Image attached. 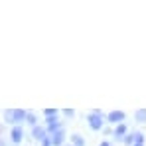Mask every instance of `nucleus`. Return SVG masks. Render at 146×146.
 <instances>
[{
  "label": "nucleus",
  "instance_id": "1",
  "mask_svg": "<svg viewBox=\"0 0 146 146\" xmlns=\"http://www.w3.org/2000/svg\"><path fill=\"white\" fill-rule=\"evenodd\" d=\"M26 117H28V111L24 109H6L2 113L4 122H8L12 126H22V122H26Z\"/></svg>",
  "mask_w": 146,
  "mask_h": 146
},
{
  "label": "nucleus",
  "instance_id": "2",
  "mask_svg": "<svg viewBox=\"0 0 146 146\" xmlns=\"http://www.w3.org/2000/svg\"><path fill=\"white\" fill-rule=\"evenodd\" d=\"M87 124H89V128H91V130H95V132L105 130V124H107V115H105L103 111L95 109V111H91V113L87 115Z\"/></svg>",
  "mask_w": 146,
  "mask_h": 146
},
{
  "label": "nucleus",
  "instance_id": "3",
  "mask_svg": "<svg viewBox=\"0 0 146 146\" xmlns=\"http://www.w3.org/2000/svg\"><path fill=\"white\" fill-rule=\"evenodd\" d=\"M124 121H126V113L124 111H111V113H107V122L113 124V126L122 124Z\"/></svg>",
  "mask_w": 146,
  "mask_h": 146
},
{
  "label": "nucleus",
  "instance_id": "4",
  "mask_svg": "<svg viewBox=\"0 0 146 146\" xmlns=\"http://www.w3.org/2000/svg\"><path fill=\"white\" fill-rule=\"evenodd\" d=\"M46 130H48V134H53V132H57V130H61L63 128V124L61 121L57 119V117H53V119H46Z\"/></svg>",
  "mask_w": 146,
  "mask_h": 146
},
{
  "label": "nucleus",
  "instance_id": "5",
  "mask_svg": "<svg viewBox=\"0 0 146 146\" xmlns=\"http://www.w3.org/2000/svg\"><path fill=\"white\" fill-rule=\"evenodd\" d=\"M126 134H128V126H126V122L117 124V126L113 128V136H115V140H117V142H122Z\"/></svg>",
  "mask_w": 146,
  "mask_h": 146
},
{
  "label": "nucleus",
  "instance_id": "6",
  "mask_svg": "<svg viewBox=\"0 0 146 146\" xmlns=\"http://www.w3.org/2000/svg\"><path fill=\"white\" fill-rule=\"evenodd\" d=\"M46 136H49V134H48V130H46V126H44V124H38V126H34V128H32V138H34L36 142H42Z\"/></svg>",
  "mask_w": 146,
  "mask_h": 146
},
{
  "label": "nucleus",
  "instance_id": "7",
  "mask_svg": "<svg viewBox=\"0 0 146 146\" xmlns=\"http://www.w3.org/2000/svg\"><path fill=\"white\" fill-rule=\"evenodd\" d=\"M22 138H24V128H22V126H12V130H10V140H12L14 144H20Z\"/></svg>",
  "mask_w": 146,
  "mask_h": 146
},
{
  "label": "nucleus",
  "instance_id": "8",
  "mask_svg": "<svg viewBox=\"0 0 146 146\" xmlns=\"http://www.w3.org/2000/svg\"><path fill=\"white\" fill-rule=\"evenodd\" d=\"M49 138H51V144L53 146H63V142H65V130L61 128V130L49 134Z\"/></svg>",
  "mask_w": 146,
  "mask_h": 146
},
{
  "label": "nucleus",
  "instance_id": "9",
  "mask_svg": "<svg viewBox=\"0 0 146 146\" xmlns=\"http://www.w3.org/2000/svg\"><path fill=\"white\" fill-rule=\"evenodd\" d=\"M69 140H71V146H87V140L81 134H71Z\"/></svg>",
  "mask_w": 146,
  "mask_h": 146
},
{
  "label": "nucleus",
  "instance_id": "10",
  "mask_svg": "<svg viewBox=\"0 0 146 146\" xmlns=\"http://www.w3.org/2000/svg\"><path fill=\"white\" fill-rule=\"evenodd\" d=\"M134 121L136 122H146V109H136L134 111Z\"/></svg>",
  "mask_w": 146,
  "mask_h": 146
},
{
  "label": "nucleus",
  "instance_id": "11",
  "mask_svg": "<svg viewBox=\"0 0 146 146\" xmlns=\"http://www.w3.org/2000/svg\"><path fill=\"white\" fill-rule=\"evenodd\" d=\"M26 122L34 128V126H38V115L36 113H32V111H28V117H26Z\"/></svg>",
  "mask_w": 146,
  "mask_h": 146
},
{
  "label": "nucleus",
  "instance_id": "12",
  "mask_svg": "<svg viewBox=\"0 0 146 146\" xmlns=\"http://www.w3.org/2000/svg\"><path fill=\"white\" fill-rule=\"evenodd\" d=\"M134 140H136V132L132 130V132H128V134L124 136L122 142H124V146H134Z\"/></svg>",
  "mask_w": 146,
  "mask_h": 146
},
{
  "label": "nucleus",
  "instance_id": "13",
  "mask_svg": "<svg viewBox=\"0 0 146 146\" xmlns=\"http://www.w3.org/2000/svg\"><path fill=\"white\" fill-rule=\"evenodd\" d=\"M57 115H59L57 109H44V117H46V119H53V117H57Z\"/></svg>",
  "mask_w": 146,
  "mask_h": 146
},
{
  "label": "nucleus",
  "instance_id": "14",
  "mask_svg": "<svg viewBox=\"0 0 146 146\" xmlns=\"http://www.w3.org/2000/svg\"><path fill=\"white\" fill-rule=\"evenodd\" d=\"M136 132V140H134V144H146V136L142 132H138V130H134Z\"/></svg>",
  "mask_w": 146,
  "mask_h": 146
},
{
  "label": "nucleus",
  "instance_id": "15",
  "mask_svg": "<svg viewBox=\"0 0 146 146\" xmlns=\"http://www.w3.org/2000/svg\"><path fill=\"white\" fill-rule=\"evenodd\" d=\"M61 113H63V115H65L67 119H71V117H75V111H73V109H63Z\"/></svg>",
  "mask_w": 146,
  "mask_h": 146
},
{
  "label": "nucleus",
  "instance_id": "16",
  "mask_svg": "<svg viewBox=\"0 0 146 146\" xmlns=\"http://www.w3.org/2000/svg\"><path fill=\"white\" fill-rule=\"evenodd\" d=\"M40 144H42V146H53V144H51V138H49V136H46V138H44Z\"/></svg>",
  "mask_w": 146,
  "mask_h": 146
},
{
  "label": "nucleus",
  "instance_id": "17",
  "mask_svg": "<svg viewBox=\"0 0 146 146\" xmlns=\"http://www.w3.org/2000/svg\"><path fill=\"white\" fill-rule=\"evenodd\" d=\"M99 146H115V144H113L111 140H101V142H99Z\"/></svg>",
  "mask_w": 146,
  "mask_h": 146
},
{
  "label": "nucleus",
  "instance_id": "18",
  "mask_svg": "<svg viewBox=\"0 0 146 146\" xmlns=\"http://www.w3.org/2000/svg\"><path fill=\"white\" fill-rule=\"evenodd\" d=\"M0 146H6V142H4V140H2V138H0Z\"/></svg>",
  "mask_w": 146,
  "mask_h": 146
}]
</instances>
